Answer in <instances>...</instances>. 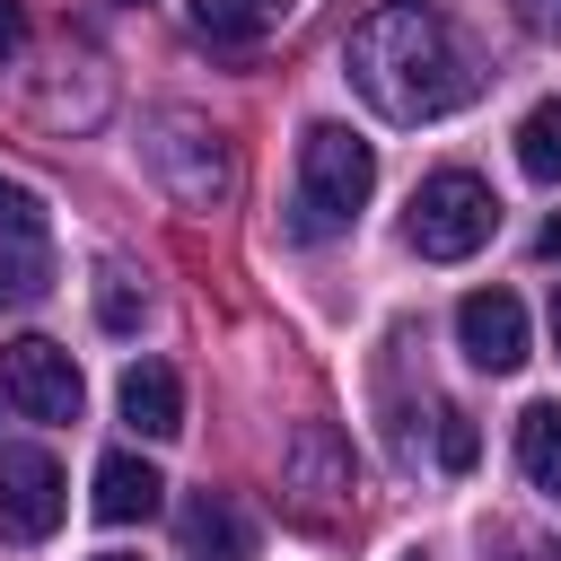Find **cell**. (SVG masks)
<instances>
[{
  "instance_id": "obj_20",
  "label": "cell",
  "mask_w": 561,
  "mask_h": 561,
  "mask_svg": "<svg viewBox=\"0 0 561 561\" xmlns=\"http://www.w3.org/2000/svg\"><path fill=\"white\" fill-rule=\"evenodd\" d=\"M508 18L526 35H543V44H561V0H508Z\"/></svg>"
},
{
  "instance_id": "obj_8",
  "label": "cell",
  "mask_w": 561,
  "mask_h": 561,
  "mask_svg": "<svg viewBox=\"0 0 561 561\" xmlns=\"http://www.w3.org/2000/svg\"><path fill=\"white\" fill-rule=\"evenodd\" d=\"M456 342L473 368L508 377V368H526V307L508 289H473V298H456Z\"/></svg>"
},
{
  "instance_id": "obj_26",
  "label": "cell",
  "mask_w": 561,
  "mask_h": 561,
  "mask_svg": "<svg viewBox=\"0 0 561 561\" xmlns=\"http://www.w3.org/2000/svg\"><path fill=\"white\" fill-rule=\"evenodd\" d=\"M412 561H421V552H412Z\"/></svg>"
},
{
  "instance_id": "obj_18",
  "label": "cell",
  "mask_w": 561,
  "mask_h": 561,
  "mask_svg": "<svg viewBox=\"0 0 561 561\" xmlns=\"http://www.w3.org/2000/svg\"><path fill=\"white\" fill-rule=\"evenodd\" d=\"M0 228H9L18 245H35V237H44V193L18 184V175H0Z\"/></svg>"
},
{
  "instance_id": "obj_24",
  "label": "cell",
  "mask_w": 561,
  "mask_h": 561,
  "mask_svg": "<svg viewBox=\"0 0 561 561\" xmlns=\"http://www.w3.org/2000/svg\"><path fill=\"white\" fill-rule=\"evenodd\" d=\"M552 342H561V289H552Z\"/></svg>"
},
{
  "instance_id": "obj_25",
  "label": "cell",
  "mask_w": 561,
  "mask_h": 561,
  "mask_svg": "<svg viewBox=\"0 0 561 561\" xmlns=\"http://www.w3.org/2000/svg\"><path fill=\"white\" fill-rule=\"evenodd\" d=\"M96 561H131V552H96Z\"/></svg>"
},
{
  "instance_id": "obj_5",
  "label": "cell",
  "mask_w": 561,
  "mask_h": 561,
  "mask_svg": "<svg viewBox=\"0 0 561 561\" xmlns=\"http://www.w3.org/2000/svg\"><path fill=\"white\" fill-rule=\"evenodd\" d=\"M280 491H289V508L307 526H333L351 508V438L333 421H298V438L280 456Z\"/></svg>"
},
{
  "instance_id": "obj_4",
  "label": "cell",
  "mask_w": 561,
  "mask_h": 561,
  "mask_svg": "<svg viewBox=\"0 0 561 561\" xmlns=\"http://www.w3.org/2000/svg\"><path fill=\"white\" fill-rule=\"evenodd\" d=\"M491 228H500V202H491V184H482L473 167H438V175H421L412 219H403V237H412L421 263H465V254L491 245Z\"/></svg>"
},
{
  "instance_id": "obj_17",
  "label": "cell",
  "mask_w": 561,
  "mask_h": 561,
  "mask_svg": "<svg viewBox=\"0 0 561 561\" xmlns=\"http://www.w3.org/2000/svg\"><path fill=\"white\" fill-rule=\"evenodd\" d=\"M96 316H105L114 333H131V324H140V280H131L123 263H105V272H96Z\"/></svg>"
},
{
  "instance_id": "obj_21",
  "label": "cell",
  "mask_w": 561,
  "mask_h": 561,
  "mask_svg": "<svg viewBox=\"0 0 561 561\" xmlns=\"http://www.w3.org/2000/svg\"><path fill=\"white\" fill-rule=\"evenodd\" d=\"M26 44V18H18V0H0V61Z\"/></svg>"
},
{
  "instance_id": "obj_10",
  "label": "cell",
  "mask_w": 561,
  "mask_h": 561,
  "mask_svg": "<svg viewBox=\"0 0 561 561\" xmlns=\"http://www.w3.org/2000/svg\"><path fill=\"white\" fill-rule=\"evenodd\" d=\"M35 123L44 131H96L105 123V105H114V79L96 70V61H61V70H44L35 79Z\"/></svg>"
},
{
  "instance_id": "obj_23",
  "label": "cell",
  "mask_w": 561,
  "mask_h": 561,
  "mask_svg": "<svg viewBox=\"0 0 561 561\" xmlns=\"http://www.w3.org/2000/svg\"><path fill=\"white\" fill-rule=\"evenodd\" d=\"M508 561H561V543H526V552H508Z\"/></svg>"
},
{
  "instance_id": "obj_14",
  "label": "cell",
  "mask_w": 561,
  "mask_h": 561,
  "mask_svg": "<svg viewBox=\"0 0 561 561\" xmlns=\"http://www.w3.org/2000/svg\"><path fill=\"white\" fill-rule=\"evenodd\" d=\"M289 9H298V0H193V26L219 35V44H254V35H272Z\"/></svg>"
},
{
  "instance_id": "obj_6",
  "label": "cell",
  "mask_w": 561,
  "mask_h": 561,
  "mask_svg": "<svg viewBox=\"0 0 561 561\" xmlns=\"http://www.w3.org/2000/svg\"><path fill=\"white\" fill-rule=\"evenodd\" d=\"M70 517V482L44 447H0V543H44Z\"/></svg>"
},
{
  "instance_id": "obj_15",
  "label": "cell",
  "mask_w": 561,
  "mask_h": 561,
  "mask_svg": "<svg viewBox=\"0 0 561 561\" xmlns=\"http://www.w3.org/2000/svg\"><path fill=\"white\" fill-rule=\"evenodd\" d=\"M517 167H526L535 184H561V96L526 105V123H517Z\"/></svg>"
},
{
  "instance_id": "obj_16",
  "label": "cell",
  "mask_w": 561,
  "mask_h": 561,
  "mask_svg": "<svg viewBox=\"0 0 561 561\" xmlns=\"http://www.w3.org/2000/svg\"><path fill=\"white\" fill-rule=\"evenodd\" d=\"M44 298V254L35 245H0V307H35Z\"/></svg>"
},
{
  "instance_id": "obj_11",
  "label": "cell",
  "mask_w": 561,
  "mask_h": 561,
  "mask_svg": "<svg viewBox=\"0 0 561 561\" xmlns=\"http://www.w3.org/2000/svg\"><path fill=\"white\" fill-rule=\"evenodd\" d=\"M158 491H167L158 465L131 456V447H114V456H96V500H88V508H96L105 526H131V517H158Z\"/></svg>"
},
{
  "instance_id": "obj_19",
  "label": "cell",
  "mask_w": 561,
  "mask_h": 561,
  "mask_svg": "<svg viewBox=\"0 0 561 561\" xmlns=\"http://www.w3.org/2000/svg\"><path fill=\"white\" fill-rule=\"evenodd\" d=\"M473 456H482V430H473V412H438V465L447 473H473Z\"/></svg>"
},
{
  "instance_id": "obj_3",
  "label": "cell",
  "mask_w": 561,
  "mask_h": 561,
  "mask_svg": "<svg viewBox=\"0 0 561 561\" xmlns=\"http://www.w3.org/2000/svg\"><path fill=\"white\" fill-rule=\"evenodd\" d=\"M140 167L158 175V193L175 210H228L237 202V149L193 105H149L140 114Z\"/></svg>"
},
{
  "instance_id": "obj_22",
  "label": "cell",
  "mask_w": 561,
  "mask_h": 561,
  "mask_svg": "<svg viewBox=\"0 0 561 561\" xmlns=\"http://www.w3.org/2000/svg\"><path fill=\"white\" fill-rule=\"evenodd\" d=\"M535 254H543V263H552V254H561V210H552V219H543V228H535Z\"/></svg>"
},
{
  "instance_id": "obj_2",
  "label": "cell",
  "mask_w": 561,
  "mask_h": 561,
  "mask_svg": "<svg viewBox=\"0 0 561 561\" xmlns=\"http://www.w3.org/2000/svg\"><path fill=\"white\" fill-rule=\"evenodd\" d=\"M377 193V149L351 131V123H307L298 131V193H289V237L298 245H324L342 237Z\"/></svg>"
},
{
  "instance_id": "obj_12",
  "label": "cell",
  "mask_w": 561,
  "mask_h": 561,
  "mask_svg": "<svg viewBox=\"0 0 561 561\" xmlns=\"http://www.w3.org/2000/svg\"><path fill=\"white\" fill-rule=\"evenodd\" d=\"M123 421H131L140 438H175V430H184V386H175L167 359H131V368H123Z\"/></svg>"
},
{
  "instance_id": "obj_9",
  "label": "cell",
  "mask_w": 561,
  "mask_h": 561,
  "mask_svg": "<svg viewBox=\"0 0 561 561\" xmlns=\"http://www.w3.org/2000/svg\"><path fill=\"white\" fill-rule=\"evenodd\" d=\"M175 543L184 561H254V508L237 491H193L175 508Z\"/></svg>"
},
{
  "instance_id": "obj_1",
  "label": "cell",
  "mask_w": 561,
  "mask_h": 561,
  "mask_svg": "<svg viewBox=\"0 0 561 561\" xmlns=\"http://www.w3.org/2000/svg\"><path fill=\"white\" fill-rule=\"evenodd\" d=\"M342 79H351L386 123H438V114H456V105L482 88V70H473V53L447 35V18H438V9H412V0H394V9H377V18L351 26Z\"/></svg>"
},
{
  "instance_id": "obj_13",
  "label": "cell",
  "mask_w": 561,
  "mask_h": 561,
  "mask_svg": "<svg viewBox=\"0 0 561 561\" xmlns=\"http://www.w3.org/2000/svg\"><path fill=\"white\" fill-rule=\"evenodd\" d=\"M517 473L543 500H561V403H526L517 412Z\"/></svg>"
},
{
  "instance_id": "obj_7",
  "label": "cell",
  "mask_w": 561,
  "mask_h": 561,
  "mask_svg": "<svg viewBox=\"0 0 561 561\" xmlns=\"http://www.w3.org/2000/svg\"><path fill=\"white\" fill-rule=\"evenodd\" d=\"M0 394H9L26 421H79V368H70V351L44 342V333H18V342L0 351Z\"/></svg>"
}]
</instances>
